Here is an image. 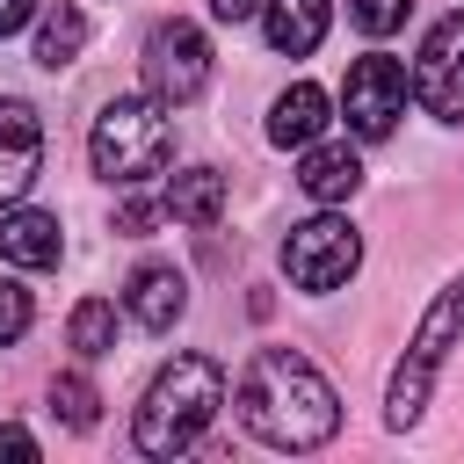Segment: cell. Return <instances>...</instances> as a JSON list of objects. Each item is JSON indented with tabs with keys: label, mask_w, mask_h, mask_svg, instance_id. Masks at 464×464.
I'll return each mask as SVG.
<instances>
[{
	"label": "cell",
	"mask_w": 464,
	"mask_h": 464,
	"mask_svg": "<svg viewBox=\"0 0 464 464\" xmlns=\"http://www.w3.org/2000/svg\"><path fill=\"white\" fill-rule=\"evenodd\" d=\"M232 406H239V428L268 450H319L341 428L334 384L297 348H254L239 384H232Z\"/></svg>",
	"instance_id": "obj_1"
},
{
	"label": "cell",
	"mask_w": 464,
	"mask_h": 464,
	"mask_svg": "<svg viewBox=\"0 0 464 464\" xmlns=\"http://www.w3.org/2000/svg\"><path fill=\"white\" fill-rule=\"evenodd\" d=\"M218 406H225V370H218V355H174V362L145 384L130 442H138L145 457H181V450L210 428Z\"/></svg>",
	"instance_id": "obj_2"
},
{
	"label": "cell",
	"mask_w": 464,
	"mask_h": 464,
	"mask_svg": "<svg viewBox=\"0 0 464 464\" xmlns=\"http://www.w3.org/2000/svg\"><path fill=\"white\" fill-rule=\"evenodd\" d=\"M87 160H94V174L116 181V188H138V181L167 174V160H174V123H167V109H160L152 94L109 102V109L94 116V130H87Z\"/></svg>",
	"instance_id": "obj_3"
},
{
	"label": "cell",
	"mask_w": 464,
	"mask_h": 464,
	"mask_svg": "<svg viewBox=\"0 0 464 464\" xmlns=\"http://www.w3.org/2000/svg\"><path fill=\"white\" fill-rule=\"evenodd\" d=\"M457 341H464V283H450V290L428 304V319L413 326V341H406V355H399V370H392V384H384V420H392V428H413V420H420L428 384H435V370L450 362Z\"/></svg>",
	"instance_id": "obj_4"
},
{
	"label": "cell",
	"mask_w": 464,
	"mask_h": 464,
	"mask_svg": "<svg viewBox=\"0 0 464 464\" xmlns=\"http://www.w3.org/2000/svg\"><path fill=\"white\" fill-rule=\"evenodd\" d=\"M355 261H362V239H355V225L334 218V210L290 225V239H283V276H290L297 290H312V297L341 290V283L355 276Z\"/></svg>",
	"instance_id": "obj_5"
},
{
	"label": "cell",
	"mask_w": 464,
	"mask_h": 464,
	"mask_svg": "<svg viewBox=\"0 0 464 464\" xmlns=\"http://www.w3.org/2000/svg\"><path fill=\"white\" fill-rule=\"evenodd\" d=\"M210 87V36L196 29V22H160L152 36H145V94L160 102V109H181V102H196Z\"/></svg>",
	"instance_id": "obj_6"
},
{
	"label": "cell",
	"mask_w": 464,
	"mask_h": 464,
	"mask_svg": "<svg viewBox=\"0 0 464 464\" xmlns=\"http://www.w3.org/2000/svg\"><path fill=\"white\" fill-rule=\"evenodd\" d=\"M341 116H348L355 138H392L399 116H406V65L384 58V51L355 58L348 80H341Z\"/></svg>",
	"instance_id": "obj_7"
},
{
	"label": "cell",
	"mask_w": 464,
	"mask_h": 464,
	"mask_svg": "<svg viewBox=\"0 0 464 464\" xmlns=\"http://www.w3.org/2000/svg\"><path fill=\"white\" fill-rule=\"evenodd\" d=\"M413 94H420V109H428V116L464 123V7H457V14H442V22L420 36Z\"/></svg>",
	"instance_id": "obj_8"
},
{
	"label": "cell",
	"mask_w": 464,
	"mask_h": 464,
	"mask_svg": "<svg viewBox=\"0 0 464 464\" xmlns=\"http://www.w3.org/2000/svg\"><path fill=\"white\" fill-rule=\"evenodd\" d=\"M44 167V116L22 94H0V210L36 181Z\"/></svg>",
	"instance_id": "obj_9"
},
{
	"label": "cell",
	"mask_w": 464,
	"mask_h": 464,
	"mask_svg": "<svg viewBox=\"0 0 464 464\" xmlns=\"http://www.w3.org/2000/svg\"><path fill=\"white\" fill-rule=\"evenodd\" d=\"M123 304H130V319H138L145 334H167V326L188 312V283H181V268H167V261H145V268L130 276Z\"/></svg>",
	"instance_id": "obj_10"
},
{
	"label": "cell",
	"mask_w": 464,
	"mask_h": 464,
	"mask_svg": "<svg viewBox=\"0 0 464 464\" xmlns=\"http://www.w3.org/2000/svg\"><path fill=\"white\" fill-rule=\"evenodd\" d=\"M297 188H304L312 203H348V196L362 188V160H355V145L312 138V145H304V167H297Z\"/></svg>",
	"instance_id": "obj_11"
},
{
	"label": "cell",
	"mask_w": 464,
	"mask_h": 464,
	"mask_svg": "<svg viewBox=\"0 0 464 464\" xmlns=\"http://www.w3.org/2000/svg\"><path fill=\"white\" fill-rule=\"evenodd\" d=\"M0 254H7L14 268H58V254H65L58 218H51V210H22V203H7V210H0Z\"/></svg>",
	"instance_id": "obj_12"
},
{
	"label": "cell",
	"mask_w": 464,
	"mask_h": 464,
	"mask_svg": "<svg viewBox=\"0 0 464 464\" xmlns=\"http://www.w3.org/2000/svg\"><path fill=\"white\" fill-rule=\"evenodd\" d=\"M326 22H334V0H268V14H261L268 44H276L283 58H304V51H319Z\"/></svg>",
	"instance_id": "obj_13"
},
{
	"label": "cell",
	"mask_w": 464,
	"mask_h": 464,
	"mask_svg": "<svg viewBox=\"0 0 464 464\" xmlns=\"http://www.w3.org/2000/svg\"><path fill=\"white\" fill-rule=\"evenodd\" d=\"M319 130H326V87H312V80H290V87L276 94V109H268V138L304 152Z\"/></svg>",
	"instance_id": "obj_14"
},
{
	"label": "cell",
	"mask_w": 464,
	"mask_h": 464,
	"mask_svg": "<svg viewBox=\"0 0 464 464\" xmlns=\"http://www.w3.org/2000/svg\"><path fill=\"white\" fill-rule=\"evenodd\" d=\"M167 210H174L181 225H218V210H225V174H218V167L174 174V181H167Z\"/></svg>",
	"instance_id": "obj_15"
},
{
	"label": "cell",
	"mask_w": 464,
	"mask_h": 464,
	"mask_svg": "<svg viewBox=\"0 0 464 464\" xmlns=\"http://www.w3.org/2000/svg\"><path fill=\"white\" fill-rule=\"evenodd\" d=\"M87 51V14L72 7V0H58V7H44V22H36V65H72Z\"/></svg>",
	"instance_id": "obj_16"
},
{
	"label": "cell",
	"mask_w": 464,
	"mask_h": 464,
	"mask_svg": "<svg viewBox=\"0 0 464 464\" xmlns=\"http://www.w3.org/2000/svg\"><path fill=\"white\" fill-rule=\"evenodd\" d=\"M65 341H72V355H80V362H102V355L116 348V304L80 297V304H72V319H65Z\"/></svg>",
	"instance_id": "obj_17"
},
{
	"label": "cell",
	"mask_w": 464,
	"mask_h": 464,
	"mask_svg": "<svg viewBox=\"0 0 464 464\" xmlns=\"http://www.w3.org/2000/svg\"><path fill=\"white\" fill-rule=\"evenodd\" d=\"M51 413H58L65 428H94V413H102V392H94L80 370H65V377H51Z\"/></svg>",
	"instance_id": "obj_18"
},
{
	"label": "cell",
	"mask_w": 464,
	"mask_h": 464,
	"mask_svg": "<svg viewBox=\"0 0 464 464\" xmlns=\"http://www.w3.org/2000/svg\"><path fill=\"white\" fill-rule=\"evenodd\" d=\"M406 7H413V0H348V22H355L362 36H392V29L406 22Z\"/></svg>",
	"instance_id": "obj_19"
},
{
	"label": "cell",
	"mask_w": 464,
	"mask_h": 464,
	"mask_svg": "<svg viewBox=\"0 0 464 464\" xmlns=\"http://www.w3.org/2000/svg\"><path fill=\"white\" fill-rule=\"evenodd\" d=\"M29 319H36L29 290H22V283H0V348H7V341H22V334H29Z\"/></svg>",
	"instance_id": "obj_20"
},
{
	"label": "cell",
	"mask_w": 464,
	"mask_h": 464,
	"mask_svg": "<svg viewBox=\"0 0 464 464\" xmlns=\"http://www.w3.org/2000/svg\"><path fill=\"white\" fill-rule=\"evenodd\" d=\"M160 210H167V203H123V210H116V232H130V239H145V232L160 225Z\"/></svg>",
	"instance_id": "obj_21"
},
{
	"label": "cell",
	"mask_w": 464,
	"mask_h": 464,
	"mask_svg": "<svg viewBox=\"0 0 464 464\" xmlns=\"http://www.w3.org/2000/svg\"><path fill=\"white\" fill-rule=\"evenodd\" d=\"M0 457H36V435L14 428V420H0Z\"/></svg>",
	"instance_id": "obj_22"
},
{
	"label": "cell",
	"mask_w": 464,
	"mask_h": 464,
	"mask_svg": "<svg viewBox=\"0 0 464 464\" xmlns=\"http://www.w3.org/2000/svg\"><path fill=\"white\" fill-rule=\"evenodd\" d=\"M29 14H36V0H0V36L29 29Z\"/></svg>",
	"instance_id": "obj_23"
},
{
	"label": "cell",
	"mask_w": 464,
	"mask_h": 464,
	"mask_svg": "<svg viewBox=\"0 0 464 464\" xmlns=\"http://www.w3.org/2000/svg\"><path fill=\"white\" fill-rule=\"evenodd\" d=\"M254 7H261V0H210V14H218V22H246Z\"/></svg>",
	"instance_id": "obj_24"
}]
</instances>
